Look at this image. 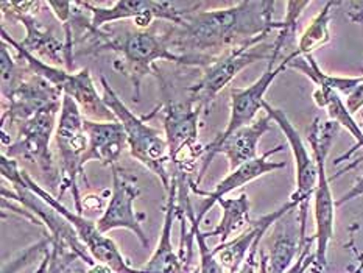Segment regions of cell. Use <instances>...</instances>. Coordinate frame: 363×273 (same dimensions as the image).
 Returning <instances> with one entry per match:
<instances>
[{"instance_id":"6da1fadb","label":"cell","mask_w":363,"mask_h":273,"mask_svg":"<svg viewBox=\"0 0 363 273\" xmlns=\"http://www.w3.org/2000/svg\"><path fill=\"white\" fill-rule=\"evenodd\" d=\"M274 2H238L220 10L199 11L164 31L165 44L191 66L208 67L225 53L273 30L282 21H273Z\"/></svg>"},{"instance_id":"7a4b0ae2","label":"cell","mask_w":363,"mask_h":273,"mask_svg":"<svg viewBox=\"0 0 363 273\" xmlns=\"http://www.w3.org/2000/svg\"><path fill=\"white\" fill-rule=\"evenodd\" d=\"M78 45L83 47L80 55H97L101 52L117 53L114 69L130 78L134 86L136 101H139L140 97L142 78L145 75H160L156 61L165 60L179 66H191V61L187 58L170 52L162 35H157L155 28H117L114 31H106L92 27Z\"/></svg>"},{"instance_id":"3957f363","label":"cell","mask_w":363,"mask_h":273,"mask_svg":"<svg viewBox=\"0 0 363 273\" xmlns=\"http://www.w3.org/2000/svg\"><path fill=\"white\" fill-rule=\"evenodd\" d=\"M2 177L8 179V183L13 184L14 191H6L2 187V197L13 199L19 203L22 208H26L33 216L39 225H45L52 238V248L55 252L65 256H77L83 262L94 267L97 262L84 247L83 242L78 238L74 226L70 225L58 211H55L49 203H45L39 195L30 189L27 183L23 182L22 169L16 160L8 158L2 155Z\"/></svg>"},{"instance_id":"277c9868","label":"cell","mask_w":363,"mask_h":273,"mask_svg":"<svg viewBox=\"0 0 363 273\" xmlns=\"http://www.w3.org/2000/svg\"><path fill=\"white\" fill-rule=\"evenodd\" d=\"M340 125L333 121L321 122L317 117L307 133V140L312 147V155L317 161L318 182L313 194V216H315V272L320 273L328 265L329 242L334 238L335 223V200L330 191V179L326 174V160L338 133Z\"/></svg>"},{"instance_id":"5b68a950","label":"cell","mask_w":363,"mask_h":273,"mask_svg":"<svg viewBox=\"0 0 363 273\" xmlns=\"http://www.w3.org/2000/svg\"><path fill=\"white\" fill-rule=\"evenodd\" d=\"M101 88H104V100L106 106L111 109L117 121L122 123L126 135L130 153L140 164H144L153 174L161 179L165 192L169 191L172 183V172L169 170L170 155L167 140L161 135L160 130L150 127L147 117H138L126 106L117 92L111 88L106 78L100 77Z\"/></svg>"},{"instance_id":"8992f818","label":"cell","mask_w":363,"mask_h":273,"mask_svg":"<svg viewBox=\"0 0 363 273\" xmlns=\"http://www.w3.org/2000/svg\"><path fill=\"white\" fill-rule=\"evenodd\" d=\"M162 94L164 128L173 170L172 177L181 182H191L196 162L204 156V147L199 143V122L203 109L195 106L189 99L186 101L170 100L164 83Z\"/></svg>"},{"instance_id":"52a82bcc","label":"cell","mask_w":363,"mask_h":273,"mask_svg":"<svg viewBox=\"0 0 363 273\" xmlns=\"http://www.w3.org/2000/svg\"><path fill=\"white\" fill-rule=\"evenodd\" d=\"M55 139H57L61 172V184L57 199L60 200L62 195L70 191L74 195L77 213L82 214L83 197H80V186H78V183L83 178L86 179L82 160L86 150H88L89 143L84 133V116L75 104V100L69 96H62Z\"/></svg>"},{"instance_id":"ba28073f","label":"cell","mask_w":363,"mask_h":273,"mask_svg":"<svg viewBox=\"0 0 363 273\" xmlns=\"http://www.w3.org/2000/svg\"><path fill=\"white\" fill-rule=\"evenodd\" d=\"M61 111V105L49 106L35 114L31 119L16 125L18 127V138L14 143L4 145L2 155L11 160H26L33 162L45 175V182L50 191H57L61 184L60 166L53 158L50 150L52 133L57 125V119Z\"/></svg>"},{"instance_id":"9c48e42d","label":"cell","mask_w":363,"mask_h":273,"mask_svg":"<svg viewBox=\"0 0 363 273\" xmlns=\"http://www.w3.org/2000/svg\"><path fill=\"white\" fill-rule=\"evenodd\" d=\"M268 35L257 36L252 41L243 44L238 49L225 53L217 61L212 62L208 67H204V74L200 82L189 86V100L195 106L201 109H209L214 104L216 97L238 77L245 67L255 65L256 61L272 58L273 44L264 45L262 43Z\"/></svg>"},{"instance_id":"30bf717a","label":"cell","mask_w":363,"mask_h":273,"mask_svg":"<svg viewBox=\"0 0 363 273\" xmlns=\"http://www.w3.org/2000/svg\"><path fill=\"white\" fill-rule=\"evenodd\" d=\"M22 177H23V182L27 183V186L31 191H33L36 195H39V197H41L45 203H49L55 211H58V213L74 226L78 238H80L84 247L88 248V252L94 257V261L97 264L106 265V267L111 269L114 273H138V269L130 267V264L126 262V260L119 252V248H117V245L114 244V240L106 238L104 233L99 231L96 222H92L89 218L83 217L82 214L72 213V211L67 209L65 205H62L61 200L53 197L50 192L43 189V187L39 186L23 169H22Z\"/></svg>"},{"instance_id":"8fae6325","label":"cell","mask_w":363,"mask_h":273,"mask_svg":"<svg viewBox=\"0 0 363 273\" xmlns=\"http://www.w3.org/2000/svg\"><path fill=\"white\" fill-rule=\"evenodd\" d=\"M262 111L281 128V131L284 133V136H286L287 143L290 145L291 155H294L296 189L294 194H291L290 200L298 203L299 221H301L303 228L306 230L311 199L315 194V187H317V182H318L317 161H315L313 155L309 153V148L306 147L301 135H299L298 130L294 127V123L290 122L287 114L284 113L282 109L272 106L265 100L262 105Z\"/></svg>"},{"instance_id":"7c38bea8","label":"cell","mask_w":363,"mask_h":273,"mask_svg":"<svg viewBox=\"0 0 363 273\" xmlns=\"http://www.w3.org/2000/svg\"><path fill=\"white\" fill-rule=\"evenodd\" d=\"M113 172V191L109 197L108 206L104 214L96 222L100 233H109L117 228L130 230L136 236L140 244L148 248V238L142 228V221L145 214L134 211V201L139 199L140 189L136 183V178L131 177L128 172L123 170L119 164H114Z\"/></svg>"},{"instance_id":"4fadbf2b","label":"cell","mask_w":363,"mask_h":273,"mask_svg":"<svg viewBox=\"0 0 363 273\" xmlns=\"http://www.w3.org/2000/svg\"><path fill=\"white\" fill-rule=\"evenodd\" d=\"M273 121L267 114L259 117L252 123L242 127L238 131H234L225 139H214L211 144L204 145V156L201 160V167L199 172V177L195 179V184L199 186L201 179L206 175V172L211 166L214 156L218 153H223L228 162H230V169L234 170L240 167L242 164L252 161L257 158V145L259 140L262 139L267 131L272 130Z\"/></svg>"},{"instance_id":"5bb4252c","label":"cell","mask_w":363,"mask_h":273,"mask_svg":"<svg viewBox=\"0 0 363 273\" xmlns=\"http://www.w3.org/2000/svg\"><path fill=\"white\" fill-rule=\"evenodd\" d=\"M62 96L65 94L49 82L30 72L18 88L2 100V125L6 122L18 125L31 119L45 108L61 105Z\"/></svg>"},{"instance_id":"9a60e30c","label":"cell","mask_w":363,"mask_h":273,"mask_svg":"<svg viewBox=\"0 0 363 273\" xmlns=\"http://www.w3.org/2000/svg\"><path fill=\"white\" fill-rule=\"evenodd\" d=\"M298 50L289 53L286 58H282L278 66L270 67L267 66L265 72L260 75L259 80H256L248 88L239 89L233 88L231 89V116L230 122L226 125V130L216 139H225L234 131H238L242 127H247V125L252 123L256 121L257 113L262 109V105L265 101V94L270 88L272 83L278 78L281 72H284L289 67V62L298 57Z\"/></svg>"},{"instance_id":"2e32d148","label":"cell","mask_w":363,"mask_h":273,"mask_svg":"<svg viewBox=\"0 0 363 273\" xmlns=\"http://www.w3.org/2000/svg\"><path fill=\"white\" fill-rule=\"evenodd\" d=\"M282 150H284V145H278L274 148H270V150L265 152L264 155L257 156L256 160L242 164L240 167L231 170L230 175H228L225 179H222V182L216 186V189L212 192L199 189V186H196L192 179L191 184H189L191 186V191L196 195H200V197H204L200 203L199 211H196V222L201 223L204 216L208 214V211L214 206L220 199H225V195H228L235 189H239V187H242L245 184L255 182V179H257L259 177L286 167L287 166L286 161H281V162L272 161V156L282 152Z\"/></svg>"},{"instance_id":"e0dca14e","label":"cell","mask_w":363,"mask_h":273,"mask_svg":"<svg viewBox=\"0 0 363 273\" xmlns=\"http://www.w3.org/2000/svg\"><path fill=\"white\" fill-rule=\"evenodd\" d=\"M4 19L11 22H22L27 30V36L21 45L35 55L36 58L49 62L52 66L66 67V70H72L74 57L70 55L66 39H60L52 33L49 27H45L41 21H38L36 14H23L2 10Z\"/></svg>"},{"instance_id":"ac0fdd59","label":"cell","mask_w":363,"mask_h":273,"mask_svg":"<svg viewBox=\"0 0 363 273\" xmlns=\"http://www.w3.org/2000/svg\"><path fill=\"white\" fill-rule=\"evenodd\" d=\"M164 213V226L160 244H157L150 261L142 269H138V273H192L196 269L192 267V261L181 257L172 245L173 222L178 217V183L175 177H172V183L167 191V205H165Z\"/></svg>"},{"instance_id":"d6986e66","label":"cell","mask_w":363,"mask_h":273,"mask_svg":"<svg viewBox=\"0 0 363 273\" xmlns=\"http://www.w3.org/2000/svg\"><path fill=\"white\" fill-rule=\"evenodd\" d=\"M270 239V255H268V273H286L296 255L301 253L307 236L299 221L298 208L289 211L276 222Z\"/></svg>"},{"instance_id":"ffe728a7","label":"cell","mask_w":363,"mask_h":273,"mask_svg":"<svg viewBox=\"0 0 363 273\" xmlns=\"http://www.w3.org/2000/svg\"><path fill=\"white\" fill-rule=\"evenodd\" d=\"M295 208H298V203L289 200L276 211L259 217L257 221H251L250 230L247 233L240 234L239 238H235L231 242H226V244H218L216 248H212V253L216 255L218 262L223 265V269H226L228 273H238L245 260H247L250 250L255 245V242L259 238H262L282 216H286L289 211Z\"/></svg>"},{"instance_id":"44dd1931","label":"cell","mask_w":363,"mask_h":273,"mask_svg":"<svg viewBox=\"0 0 363 273\" xmlns=\"http://www.w3.org/2000/svg\"><path fill=\"white\" fill-rule=\"evenodd\" d=\"M84 133L88 136V150H86L82 166L89 161H100L104 166L113 167L119 161L126 144V135L119 121L116 122H92L84 119Z\"/></svg>"},{"instance_id":"7402d4cb","label":"cell","mask_w":363,"mask_h":273,"mask_svg":"<svg viewBox=\"0 0 363 273\" xmlns=\"http://www.w3.org/2000/svg\"><path fill=\"white\" fill-rule=\"evenodd\" d=\"M62 94L75 100L84 119L92 122L117 121L114 113L106 106L104 97L99 96L89 69H80L78 72H70Z\"/></svg>"},{"instance_id":"603a6c76","label":"cell","mask_w":363,"mask_h":273,"mask_svg":"<svg viewBox=\"0 0 363 273\" xmlns=\"http://www.w3.org/2000/svg\"><path fill=\"white\" fill-rule=\"evenodd\" d=\"M82 5L91 14V23L96 30L111 22L133 19L134 27L139 30H148L155 18V8L152 0H119L109 8L97 6L91 2H82Z\"/></svg>"},{"instance_id":"cb8c5ba5","label":"cell","mask_w":363,"mask_h":273,"mask_svg":"<svg viewBox=\"0 0 363 273\" xmlns=\"http://www.w3.org/2000/svg\"><path fill=\"white\" fill-rule=\"evenodd\" d=\"M217 203L223 209V217L214 230L204 233V238H220V244H226L233 234H238L245 226L251 225L250 199L247 192H242L239 197L220 199Z\"/></svg>"},{"instance_id":"d4e9b609","label":"cell","mask_w":363,"mask_h":273,"mask_svg":"<svg viewBox=\"0 0 363 273\" xmlns=\"http://www.w3.org/2000/svg\"><path fill=\"white\" fill-rule=\"evenodd\" d=\"M290 69L299 70V72L304 74L307 78L323 89H333L338 94H345L346 97H350L351 94L356 91L359 86L363 83V75L360 77H335L323 72L320 69L318 62L315 61L313 55H307V57H301L298 55L294 60L289 62Z\"/></svg>"},{"instance_id":"484cf974","label":"cell","mask_w":363,"mask_h":273,"mask_svg":"<svg viewBox=\"0 0 363 273\" xmlns=\"http://www.w3.org/2000/svg\"><path fill=\"white\" fill-rule=\"evenodd\" d=\"M189 191H191V187L189 186H178V208L181 213L186 216V218L189 221V223H191L192 230L195 233L196 247H199V252H200V264H199L200 273H225L223 265L218 262L216 255L212 253V248L208 247L204 233H201L200 223L196 222V214L191 200H189Z\"/></svg>"},{"instance_id":"4316f807","label":"cell","mask_w":363,"mask_h":273,"mask_svg":"<svg viewBox=\"0 0 363 273\" xmlns=\"http://www.w3.org/2000/svg\"><path fill=\"white\" fill-rule=\"evenodd\" d=\"M313 101L318 108L326 109L329 119L340 125L345 130H348L352 138L356 139V144H360L363 139V130L359 127V123L354 121V116L346 106V101L340 97V94L333 89L317 88L313 91Z\"/></svg>"},{"instance_id":"83f0119b","label":"cell","mask_w":363,"mask_h":273,"mask_svg":"<svg viewBox=\"0 0 363 273\" xmlns=\"http://www.w3.org/2000/svg\"><path fill=\"white\" fill-rule=\"evenodd\" d=\"M335 5H340V4L326 2L325 6H323V10L315 16L309 26H307L306 30L303 31V35L298 41V49H296L301 57L312 55L315 50L330 41V31H329L330 10H333V6Z\"/></svg>"},{"instance_id":"f1b7e54d","label":"cell","mask_w":363,"mask_h":273,"mask_svg":"<svg viewBox=\"0 0 363 273\" xmlns=\"http://www.w3.org/2000/svg\"><path fill=\"white\" fill-rule=\"evenodd\" d=\"M309 5H311V2H287L286 4V8H287L286 18L282 19V28L279 30V35L274 39L272 58H270V61H268V66L270 67L276 66V61H278L279 55L284 50V47H287L295 39L296 22L299 19V16L303 14V11Z\"/></svg>"},{"instance_id":"f546056e","label":"cell","mask_w":363,"mask_h":273,"mask_svg":"<svg viewBox=\"0 0 363 273\" xmlns=\"http://www.w3.org/2000/svg\"><path fill=\"white\" fill-rule=\"evenodd\" d=\"M0 69H2V97L5 99L23 82L30 70L23 62L19 60L16 61L11 57L5 43H2V49H0Z\"/></svg>"},{"instance_id":"4dcf8cb0","label":"cell","mask_w":363,"mask_h":273,"mask_svg":"<svg viewBox=\"0 0 363 273\" xmlns=\"http://www.w3.org/2000/svg\"><path fill=\"white\" fill-rule=\"evenodd\" d=\"M50 244H52V238H47V239L39 240L38 244L26 248L18 256L13 257L10 262L4 264L2 273H19L22 269H26L30 262H33V260L39 253L44 255L45 252H49L47 247H49Z\"/></svg>"},{"instance_id":"1f68e13d","label":"cell","mask_w":363,"mask_h":273,"mask_svg":"<svg viewBox=\"0 0 363 273\" xmlns=\"http://www.w3.org/2000/svg\"><path fill=\"white\" fill-rule=\"evenodd\" d=\"M315 242V238H307L306 244L301 250V253L298 255V260L294 262V265L286 273H304L311 265L315 264V252L312 253V244Z\"/></svg>"},{"instance_id":"d6a6232c","label":"cell","mask_w":363,"mask_h":273,"mask_svg":"<svg viewBox=\"0 0 363 273\" xmlns=\"http://www.w3.org/2000/svg\"><path fill=\"white\" fill-rule=\"evenodd\" d=\"M108 201L105 197H101V195L97 194H91V195H86L82 200V208L83 211L88 209V211H100V209H106L108 206Z\"/></svg>"},{"instance_id":"836d02e7","label":"cell","mask_w":363,"mask_h":273,"mask_svg":"<svg viewBox=\"0 0 363 273\" xmlns=\"http://www.w3.org/2000/svg\"><path fill=\"white\" fill-rule=\"evenodd\" d=\"M260 240H262V238H259L255 242V245H252V248L250 250L247 260H245V262L242 264V267H240V270L238 273H256V256L259 253Z\"/></svg>"},{"instance_id":"e575fe53","label":"cell","mask_w":363,"mask_h":273,"mask_svg":"<svg viewBox=\"0 0 363 273\" xmlns=\"http://www.w3.org/2000/svg\"><path fill=\"white\" fill-rule=\"evenodd\" d=\"M346 106H348V109H350L352 116L359 113L360 109L363 108V83L359 86L356 91L351 94L348 99H346Z\"/></svg>"},{"instance_id":"d590c367","label":"cell","mask_w":363,"mask_h":273,"mask_svg":"<svg viewBox=\"0 0 363 273\" xmlns=\"http://www.w3.org/2000/svg\"><path fill=\"white\" fill-rule=\"evenodd\" d=\"M362 195H363V177L359 179L356 184L351 187V191L346 192L342 199L335 200V206H342V205H345V203H348V201H351L354 199L362 197Z\"/></svg>"},{"instance_id":"8d00e7d4","label":"cell","mask_w":363,"mask_h":273,"mask_svg":"<svg viewBox=\"0 0 363 273\" xmlns=\"http://www.w3.org/2000/svg\"><path fill=\"white\" fill-rule=\"evenodd\" d=\"M346 6H348V18L352 22L363 23V2H351V4H346ZM362 72H363V67H362Z\"/></svg>"},{"instance_id":"74e56055","label":"cell","mask_w":363,"mask_h":273,"mask_svg":"<svg viewBox=\"0 0 363 273\" xmlns=\"http://www.w3.org/2000/svg\"><path fill=\"white\" fill-rule=\"evenodd\" d=\"M362 116H363V113H362ZM360 148H363V139H362V143L360 144H354V147L351 148V150H348V152H345L342 156H338V158L334 161V164L337 166V164H340V162H345V161H350V158L351 156L356 153V152H359Z\"/></svg>"},{"instance_id":"f35d334b","label":"cell","mask_w":363,"mask_h":273,"mask_svg":"<svg viewBox=\"0 0 363 273\" xmlns=\"http://www.w3.org/2000/svg\"><path fill=\"white\" fill-rule=\"evenodd\" d=\"M363 162V155L362 156H359V158L356 160V161H352V162H350L348 164V166H346V167H343L342 170H338L337 172V174L335 175H333V177H330L329 179H330V182H334V179H337V178H340L342 175H345L346 174V172H350L351 169H354V167H357L359 166V164H362Z\"/></svg>"},{"instance_id":"ab89813d","label":"cell","mask_w":363,"mask_h":273,"mask_svg":"<svg viewBox=\"0 0 363 273\" xmlns=\"http://www.w3.org/2000/svg\"><path fill=\"white\" fill-rule=\"evenodd\" d=\"M50 260H52V252H47L43 260H41V264H39V267L35 273H45L47 270H49V265H50Z\"/></svg>"},{"instance_id":"60d3db41","label":"cell","mask_w":363,"mask_h":273,"mask_svg":"<svg viewBox=\"0 0 363 273\" xmlns=\"http://www.w3.org/2000/svg\"><path fill=\"white\" fill-rule=\"evenodd\" d=\"M259 265H260V273H268V256L262 248L259 250Z\"/></svg>"},{"instance_id":"b9f144b4","label":"cell","mask_w":363,"mask_h":273,"mask_svg":"<svg viewBox=\"0 0 363 273\" xmlns=\"http://www.w3.org/2000/svg\"><path fill=\"white\" fill-rule=\"evenodd\" d=\"M192 273H200V267H199V265H196V269H195Z\"/></svg>"}]
</instances>
